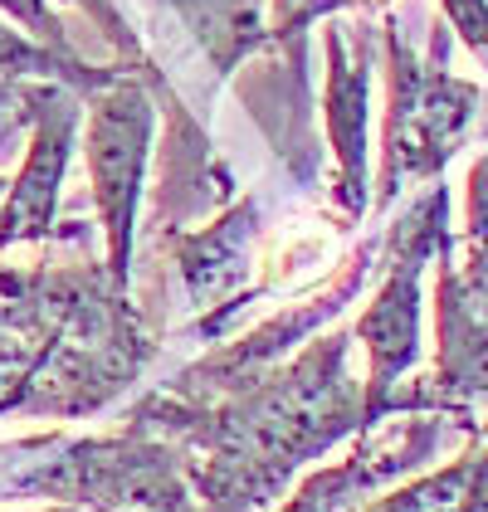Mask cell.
I'll return each mask as SVG.
<instances>
[{"mask_svg": "<svg viewBox=\"0 0 488 512\" xmlns=\"http://www.w3.org/2000/svg\"><path fill=\"white\" fill-rule=\"evenodd\" d=\"M5 488L88 503L98 512H196L186 483V454L137 430H122L113 439H79L59 459L15 473Z\"/></svg>", "mask_w": 488, "mask_h": 512, "instance_id": "obj_1", "label": "cell"}, {"mask_svg": "<svg viewBox=\"0 0 488 512\" xmlns=\"http://www.w3.org/2000/svg\"><path fill=\"white\" fill-rule=\"evenodd\" d=\"M445 235V186L430 191L415 210L406 215V225L391 230V264H386V283L376 288V298L366 303V313L357 317V337L366 342V391H362V430H371L391 395L396 381L406 376L420 356V269L440 254Z\"/></svg>", "mask_w": 488, "mask_h": 512, "instance_id": "obj_2", "label": "cell"}, {"mask_svg": "<svg viewBox=\"0 0 488 512\" xmlns=\"http://www.w3.org/2000/svg\"><path fill=\"white\" fill-rule=\"evenodd\" d=\"M147 132L152 108L132 79H113L108 93H98L93 122H88V166H93V196L108 230V278L127 293L132 269V220L142 196V166H147Z\"/></svg>", "mask_w": 488, "mask_h": 512, "instance_id": "obj_3", "label": "cell"}, {"mask_svg": "<svg viewBox=\"0 0 488 512\" xmlns=\"http://www.w3.org/2000/svg\"><path fill=\"white\" fill-rule=\"evenodd\" d=\"M449 425L454 420H445V415H420V420H406L396 430L371 434L366 444H357L352 459H342L337 469L313 473L284 512H362L376 488H386L391 478L420 469L445 444Z\"/></svg>", "mask_w": 488, "mask_h": 512, "instance_id": "obj_4", "label": "cell"}, {"mask_svg": "<svg viewBox=\"0 0 488 512\" xmlns=\"http://www.w3.org/2000/svg\"><path fill=\"white\" fill-rule=\"evenodd\" d=\"M249 235H254V205L244 200L235 215L210 225L201 235H162L181 264L186 293L196 308H215L249 278Z\"/></svg>", "mask_w": 488, "mask_h": 512, "instance_id": "obj_5", "label": "cell"}, {"mask_svg": "<svg viewBox=\"0 0 488 512\" xmlns=\"http://www.w3.org/2000/svg\"><path fill=\"white\" fill-rule=\"evenodd\" d=\"M332 49V83H327V132H332V147L342 157V186L337 196L342 205L357 215L366 205V176H362V157H366V74L347 64V49L337 35H327Z\"/></svg>", "mask_w": 488, "mask_h": 512, "instance_id": "obj_6", "label": "cell"}, {"mask_svg": "<svg viewBox=\"0 0 488 512\" xmlns=\"http://www.w3.org/2000/svg\"><path fill=\"white\" fill-rule=\"evenodd\" d=\"M469 249L488 254V157L469 176Z\"/></svg>", "mask_w": 488, "mask_h": 512, "instance_id": "obj_7", "label": "cell"}, {"mask_svg": "<svg viewBox=\"0 0 488 512\" xmlns=\"http://www.w3.org/2000/svg\"><path fill=\"white\" fill-rule=\"evenodd\" d=\"M445 10H449V20H454V30L474 44V49L488 54V5L484 0H445Z\"/></svg>", "mask_w": 488, "mask_h": 512, "instance_id": "obj_8", "label": "cell"}, {"mask_svg": "<svg viewBox=\"0 0 488 512\" xmlns=\"http://www.w3.org/2000/svg\"><path fill=\"white\" fill-rule=\"evenodd\" d=\"M0 5H10V10H15V15L35 30V35H44V44H49L54 54L64 49V30H59V20L44 10V0H0Z\"/></svg>", "mask_w": 488, "mask_h": 512, "instance_id": "obj_9", "label": "cell"}, {"mask_svg": "<svg viewBox=\"0 0 488 512\" xmlns=\"http://www.w3.org/2000/svg\"><path fill=\"white\" fill-rule=\"evenodd\" d=\"M5 103H10V88H0V108H5Z\"/></svg>", "mask_w": 488, "mask_h": 512, "instance_id": "obj_10", "label": "cell"}, {"mask_svg": "<svg viewBox=\"0 0 488 512\" xmlns=\"http://www.w3.org/2000/svg\"><path fill=\"white\" fill-rule=\"evenodd\" d=\"M288 5H293V0H279V15H284V10H288Z\"/></svg>", "mask_w": 488, "mask_h": 512, "instance_id": "obj_11", "label": "cell"}, {"mask_svg": "<svg viewBox=\"0 0 488 512\" xmlns=\"http://www.w3.org/2000/svg\"><path fill=\"white\" fill-rule=\"evenodd\" d=\"M49 512H74V508H49Z\"/></svg>", "mask_w": 488, "mask_h": 512, "instance_id": "obj_12", "label": "cell"}]
</instances>
